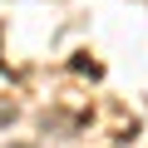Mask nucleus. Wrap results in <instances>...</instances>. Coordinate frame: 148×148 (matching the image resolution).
I'll return each instance as SVG.
<instances>
[{
  "label": "nucleus",
  "instance_id": "obj_1",
  "mask_svg": "<svg viewBox=\"0 0 148 148\" xmlns=\"http://www.w3.org/2000/svg\"><path fill=\"white\" fill-rule=\"evenodd\" d=\"M5 123H15V104H0V128Z\"/></svg>",
  "mask_w": 148,
  "mask_h": 148
},
{
  "label": "nucleus",
  "instance_id": "obj_2",
  "mask_svg": "<svg viewBox=\"0 0 148 148\" xmlns=\"http://www.w3.org/2000/svg\"><path fill=\"white\" fill-rule=\"evenodd\" d=\"M5 148H35V143H5Z\"/></svg>",
  "mask_w": 148,
  "mask_h": 148
}]
</instances>
